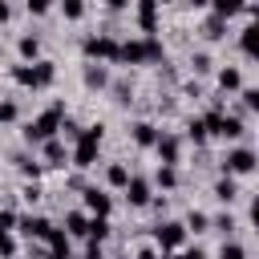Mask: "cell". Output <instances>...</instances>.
<instances>
[{
	"instance_id": "8d00e7d4",
	"label": "cell",
	"mask_w": 259,
	"mask_h": 259,
	"mask_svg": "<svg viewBox=\"0 0 259 259\" xmlns=\"http://www.w3.org/2000/svg\"><path fill=\"white\" fill-rule=\"evenodd\" d=\"M186 138H190L194 146H202V142H206V130H202V117H190V121H186Z\"/></svg>"
},
{
	"instance_id": "cb8c5ba5",
	"label": "cell",
	"mask_w": 259,
	"mask_h": 259,
	"mask_svg": "<svg viewBox=\"0 0 259 259\" xmlns=\"http://www.w3.org/2000/svg\"><path fill=\"white\" fill-rule=\"evenodd\" d=\"M227 24H231V20H223V16H214V12H210V16H206V24H202V36L214 45V40H223V36H227Z\"/></svg>"
},
{
	"instance_id": "30bf717a",
	"label": "cell",
	"mask_w": 259,
	"mask_h": 259,
	"mask_svg": "<svg viewBox=\"0 0 259 259\" xmlns=\"http://www.w3.org/2000/svg\"><path fill=\"white\" fill-rule=\"evenodd\" d=\"M36 150H40V166H53V170H65L69 166V142L65 138H49Z\"/></svg>"
},
{
	"instance_id": "e0dca14e",
	"label": "cell",
	"mask_w": 259,
	"mask_h": 259,
	"mask_svg": "<svg viewBox=\"0 0 259 259\" xmlns=\"http://www.w3.org/2000/svg\"><path fill=\"white\" fill-rule=\"evenodd\" d=\"M85 227H89V214H85V210H65L61 231H65L69 239H85Z\"/></svg>"
},
{
	"instance_id": "e575fe53",
	"label": "cell",
	"mask_w": 259,
	"mask_h": 259,
	"mask_svg": "<svg viewBox=\"0 0 259 259\" xmlns=\"http://www.w3.org/2000/svg\"><path fill=\"white\" fill-rule=\"evenodd\" d=\"M57 8V0H24V12L28 16H49Z\"/></svg>"
},
{
	"instance_id": "f546056e",
	"label": "cell",
	"mask_w": 259,
	"mask_h": 259,
	"mask_svg": "<svg viewBox=\"0 0 259 259\" xmlns=\"http://www.w3.org/2000/svg\"><path fill=\"white\" fill-rule=\"evenodd\" d=\"M57 8H61L65 20H81L85 16V0H57Z\"/></svg>"
},
{
	"instance_id": "74e56055",
	"label": "cell",
	"mask_w": 259,
	"mask_h": 259,
	"mask_svg": "<svg viewBox=\"0 0 259 259\" xmlns=\"http://www.w3.org/2000/svg\"><path fill=\"white\" fill-rule=\"evenodd\" d=\"M174 259H210V255L194 243V247H178V251H174Z\"/></svg>"
},
{
	"instance_id": "83f0119b",
	"label": "cell",
	"mask_w": 259,
	"mask_h": 259,
	"mask_svg": "<svg viewBox=\"0 0 259 259\" xmlns=\"http://www.w3.org/2000/svg\"><path fill=\"white\" fill-rule=\"evenodd\" d=\"M81 130H85V125H77V121H73V117L65 113V117H61V130H57V138H65V142L73 146V142L81 138Z\"/></svg>"
},
{
	"instance_id": "44dd1931",
	"label": "cell",
	"mask_w": 259,
	"mask_h": 259,
	"mask_svg": "<svg viewBox=\"0 0 259 259\" xmlns=\"http://www.w3.org/2000/svg\"><path fill=\"white\" fill-rule=\"evenodd\" d=\"M16 57H20V61H40V36H36V32H24V36L16 40Z\"/></svg>"
},
{
	"instance_id": "8992f818",
	"label": "cell",
	"mask_w": 259,
	"mask_h": 259,
	"mask_svg": "<svg viewBox=\"0 0 259 259\" xmlns=\"http://www.w3.org/2000/svg\"><path fill=\"white\" fill-rule=\"evenodd\" d=\"M150 239H154V247H158V251L174 255L178 247H186V239H190V235H186V227H182L178 219H162V223L150 231Z\"/></svg>"
},
{
	"instance_id": "6da1fadb",
	"label": "cell",
	"mask_w": 259,
	"mask_h": 259,
	"mask_svg": "<svg viewBox=\"0 0 259 259\" xmlns=\"http://www.w3.org/2000/svg\"><path fill=\"white\" fill-rule=\"evenodd\" d=\"M166 61V45L158 36H130L117 40V61L113 65H158Z\"/></svg>"
},
{
	"instance_id": "603a6c76",
	"label": "cell",
	"mask_w": 259,
	"mask_h": 259,
	"mask_svg": "<svg viewBox=\"0 0 259 259\" xmlns=\"http://www.w3.org/2000/svg\"><path fill=\"white\" fill-rule=\"evenodd\" d=\"M182 227H186V235H206V231H210V214H206V210H190V214L182 219Z\"/></svg>"
},
{
	"instance_id": "60d3db41",
	"label": "cell",
	"mask_w": 259,
	"mask_h": 259,
	"mask_svg": "<svg viewBox=\"0 0 259 259\" xmlns=\"http://www.w3.org/2000/svg\"><path fill=\"white\" fill-rule=\"evenodd\" d=\"M0 231H16V210L12 206H0Z\"/></svg>"
},
{
	"instance_id": "5bb4252c",
	"label": "cell",
	"mask_w": 259,
	"mask_h": 259,
	"mask_svg": "<svg viewBox=\"0 0 259 259\" xmlns=\"http://www.w3.org/2000/svg\"><path fill=\"white\" fill-rule=\"evenodd\" d=\"M81 81H85V89H109V65H101V61H85Z\"/></svg>"
},
{
	"instance_id": "bcb514c9",
	"label": "cell",
	"mask_w": 259,
	"mask_h": 259,
	"mask_svg": "<svg viewBox=\"0 0 259 259\" xmlns=\"http://www.w3.org/2000/svg\"><path fill=\"white\" fill-rule=\"evenodd\" d=\"M186 8H210V0H182Z\"/></svg>"
},
{
	"instance_id": "8fae6325",
	"label": "cell",
	"mask_w": 259,
	"mask_h": 259,
	"mask_svg": "<svg viewBox=\"0 0 259 259\" xmlns=\"http://www.w3.org/2000/svg\"><path fill=\"white\" fill-rule=\"evenodd\" d=\"M154 154H158V162L162 166H178L182 162V138L178 134H158V142H154Z\"/></svg>"
},
{
	"instance_id": "7c38bea8",
	"label": "cell",
	"mask_w": 259,
	"mask_h": 259,
	"mask_svg": "<svg viewBox=\"0 0 259 259\" xmlns=\"http://www.w3.org/2000/svg\"><path fill=\"white\" fill-rule=\"evenodd\" d=\"M130 8H134V16H138V28H142V36H154L158 32V0H130Z\"/></svg>"
},
{
	"instance_id": "d6986e66",
	"label": "cell",
	"mask_w": 259,
	"mask_h": 259,
	"mask_svg": "<svg viewBox=\"0 0 259 259\" xmlns=\"http://www.w3.org/2000/svg\"><path fill=\"white\" fill-rule=\"evenodd\" d=\"M130 174H134V170H130L125 162H109V166H105V190H121V186L130 182Z\"/></svg>"
},
{
	"instance_id": "277c9868",
	"label": "cell",
	"mask_w": 259,
	"mask_h": 259,
	"mask_svg": "<svg viewBox=\"0 0 259 259\" xmlns=\"http://www.w3.org/2000/svg\"><path fill=\"white\" fill-rule=\"evenodd\" d=\"M12 81L16 85H24V89H49L53 81H57V65L53 61H20V65H12Z\"/></svg>"
},
{
	"instance_id": "5b68a950",
	"label": "cell",
	"mask_w": 259,
	"mask_h": 259,
	"mask_svg": "<svg viewBox=\"0 0 259 259\" xmlns=\"http://www.w3.org/2000/svg\"><path fill=\"white\" fill-rule=\"evenodd\" d=\"M255 166H259V158H255L251 146H231V150L219 158V170H223L227 178H251Z\"/></svg>"
},
{
	"instance_id": "52a82bcc",
	"label": "cell",
	"mask_w": 259,
	"mask_h": 259,
	"mask_svg": "<svg viewBox=\"0 0 259 259\" xmlns=\"http://www.w3.org/2000/svg\"><path fill=\"white\" fill-rule=\"evenodd\" d=\"M81 57H85V61L113 65V61H117V36H109V32H93V36H85V40H81Z\"/></svg>"
},
{
	"instance_id": "7402d4cb",
	"label": "cell",
	"mask_w": 259,
	"mask_h": 259,
	"mask_svg": "<svg viewBox=\"0 0 259 259\" xmlns=\"http://www.w3.org/2000/svg\"><path fill=\"white\" fill-rule=\"evenodd\" d=\"M109 231H113V227H109V219L89 214V227H85V239H89V243H105V239H109Z\"/></svg>"
},
{
	"instance_id": "f1b7e54d",
	"label": "cell",
	"mask_w": 259,
	"mask_h": 259,
	"mask_svg": "<svg viewBox=\"0 0 259 259\" xmlns=\"http://www.w3.org/2000/svg\"><path fill=\"white\" fill-rule=\"evenodd\" d=\"M16 170H20L24 178H32V182H36V178L45 174V166H40L36 158H28V154H24V158H16Z\"/></svg>"
},
{
	"instance_id": "2e32d148",
	"label": "cell",
	"mask_w": 259,
	"mask_h": 259,
	"mask_svg": "<svg viewBox=\"0 0 259 259\" xmlns=\"http://www.w3.org/2000/svg\"><path fill=\"white\" fill-rule=\"evenodd\" d=\"M158 125L154 121H134V146L138 150H154V142H158Z\"/></svg>"
},
{
	"instance_id": "4fadbf2b",
	"label": "cell",
	"mask_w": 259,
	"mask_h": 259,
	"mask_svg": "<svg viewBox=\"0 0 259 259\" xmlns=\"http://www.w3.org/2000/svg\"><path fill=\"white\" fill-rule=\"evenodd\" d=\"M16 231L28 235V239H36V243H45L49 231H53V223H49L45 214H16Z\"/></svg>"
},
{
	"instance_id": "3957f363",
	"label": "cell",
	"mask_w": 259,
	"mask_h": 259,
	"mask_svg": "<svg viewBox=\"0 0 259 259\" xmlns=\"http://www.w3.org/2000/svg\"><path fill=\"white\" fill-rule=\"evenodd\" d=\"M69 109H65V101H53L49 109H40L32 121H24V142L28 146H40V142H49V138H57V130H61V117H65Z\"/></svg>"
},
{
	"instance_id": "4dcf8cb0",
	"label": "cell",
	"mask_w": 259,
	"mask_h": 259,
	"mask_svg": "<svg viewBox=\"0 0 259 259\" xmlns=\"http://www.w3.org/2000/svg\"><path fill=\"white\" fill-rule=\"evenodd\" d=\"M20 243H16V231H0V259H16Z\"/></svg>"
},
{
	"instance_id": "d4e9b609",
	"label": "cell",
	"mask_w": 259,
	"mask_h": 259,
	"mask_svg": "<svg viewBox=\"0 0 259 259\" xmlns=\"http://www.w3.org/2000/svg\"><path fill=\"white\" fill-rule=\"evenodd\" d=\"M154 182H158L166 194H170V190H178V166H162V162H158V170H154Z\"/></svg>"
},
{
	"instance_id": "ac0fdd59",
	"label": "cell",
	"mask_w": 259,
	"mask_h": 259,
	"mask_svg": "<svg viewBox=\"0 0 259 259\" xmlns=\"http://www.w3.org/2000/svg\"><path fill=\"white\" fill-rule=\"evenodd\" d=\"M45 247H49V255H61V259H69V255H73V239H69L61 227H53V231H49Z\"/></svg>"
},
{
	"instance_id": "b9f144b4",
	"label": "cell",
	"mask_w": 259,
	"mask_h": 259,
	"mask_svg": "<svg viewBox=\"0 0 259 259\" xmlns=\"http://www.w3.org/2000/svg\"><path fill=\"white\" fill-rule=\"evenodd\" d=\"M85 259H105V251H101V243H89V247H85Z\"/></svg>"
},
{
	"instance_id": "ee69618b",
	"label": "cell",
	"mask_w": 259,
	"mask_h": 259,
	"mask_svg": "<svg viewBox=\"0 0 259 259\" xmlns=\"http://www.w3.org/2000/svg\"><path fill=\"white\" fill-rule=\"evenodd\" d=\"M105 8H109V12H125V8H130V0H105Z\"/></svg>"
},
{
	"instance_id": "ffe728a7",
	"label": "cell",
	"mask_w": 259,
	"mask_h": 259,
	"mask_svg": "<svg viewBox=\"0 0 259 259\" xmlns=\"http://www.w3.org/2000/svg\"><path fill=\"white\" fill-rule=\"evenodd\" d=\"M239 194H243V190H239V182H235V178H227V174H223V178L214 182V198H219L223 206H235V202H239Z\"/></svg>"
},
{
	"instance_id": "ba28073f",
	"label": "cell",
	"mask_w": 259,
	"mask_h": 259,
	"mask_svg": "<svg viewBox=\"0 0 259 259\" xmlns=\"http://www.w3.org/2000/svg\"><path fill=\"white\" fill-rule=\"evenodd\" d=\"M81 210L109 219V214H113V194H109L105 186H81Z\"/></svg>"
},
{
	"instance_id": "c3c4849f",
	"label": "cell",
	"mask_w": 259,
	"mask_h": 259,
	"mask_svg": "<svg viewBox=\"0 0 259 259\" xmlns=\"http://www.w3.org/2000/svg\"><path fill=\"white\" fill-rule=\"evenodd\" d=\"M158 4H170V0H158Z\"/></svg>"
},
{
	"instance_id": "836d02e7",
	"label": "cell",
	"mask_w": 259,
	"mask_h": 259,
	"mask_svg": "<svg viewBox=\"0 0 259 259\" xmlns=\"http://www.w3.org/2000/svg\"><path fill=\"white\" fill-rule=\"evenodd\" d=\"M16 117H20V105H16L12 97H4V101H0V125H12Z\"/></svg>"
},
{
	"instance_id": "484cf974",
	"label": "cell",
	"mask_w": 259,
	"mask_h": 259,
	"mask_svg": "<svg viewBox=\"0 0 259 259\" xmlns=\"http://www.w3.org/2000/svg\"><path fill=\"white\" fill-rule=\"evenodd\" d=\"M235 227H239V219H235L231 210H223V214H210V231H219L223 239H231V235H235Z\"/></svg>"
},
{
	"instance_id": "d6a6232c",
	"label": "cell",
	"mask_w": 259,
	"mask_h": 259,
	"mask_svg": "<svg viewBox=\"0 0 259 259\" xmlns=\"http://www.w3.org/2000/svg\"><path fill=\"white\" fill-rule=\"evenodd\" d=\"M219 259H247V247H243V243H235V239H223Z\"/></svg>"
},
{
	"instance_id": "9a60e30c",
	"label": "cell",
	"mask_w": 259,
	"mask_h": 259,
	"mask_svg": "<svg viewBox=\"0 0 259 259\" xmlns=\"http://www.w3.org/2000/svg\"><path fill=\"white\" fill-rule=\"evenodd\" d=\"M214 81H219V89H223V93H239V89H243V69L223 65V69L214 73Z\"/></svg>"
},
{
	"instance_id": "f35d334b",
	"label": "cell",
	"mask_w": 259,
	"mask_h": 259,
	"mask_svg": "<svg viewBox=\"0 0 259 259\" xmlns=\"http://www.w3.org/2000/svg\"><path fill=\"white\" fill-rule=\"evenodd\" d=\"M190 65H194V73H210V69H214V61H210L206 53H194V57H190Z\"/></svg>"
},
{
	"instance_id": "ab89813d",
	"label": "cell",
	"mask_w": 259,
	"mask_h": 259,
	"mask_svg": "<svg viewBox=\"0 0 259 259\" xmlns=\"http://www.w3.org/2000/svg\"><path fill=\"white\" fill-rule=\"evenodd\" d=\"M20 198H24L28 206H36V202H40V186H36V182H24V190H20Z\"/></svg>"
},
{
	"instance_id": "d590c367",
	"label": "cell",
	"mask_w": 259,
	"mask_h": 259,
	"mask_svg": "<svg viewBox=\"0 0 259 259\" xmlns=\"http://www.w3.org/2000/svg\"><path fill=\"white\" fill-rule=\"evenodd\" d=\"M239 97H243V109H247V113H259V89L243 85V89H239Z\"/></svg>"
},
{
	"instance_id": "1f68e13d",
	"label": "cell",
	"mask_w": 259,
	"mask_h": 259,
	"mask_svg": "<svg viewBox=\"0 0 259 259\" xmlns=\"http://www.w3.org/2000/svg\"><path fill=\"white\" fill-rule=\"evenodd\" d=\"M239 49H243V57H247V61L255 57V20H251V24L239 32Z\"/></svg>"
},
{
	"instance_id": "f6af8a7d",
	"label": "cell",
	"mask_w": 259,
	"mask_h": 259,
	"mask_svg": "<svg viewBox=\"0 0 259 259\" xmlns=\"http://www.w3.org/2000/svg\"><path fill=\"white\" fill-rule=\"evenodd\" d=\"M134 259H158V251H154V247H142V251H138Z\"/></svg>"
},
{
	"instance_id": "7a4b0ae2",
	"label": "cell",
	"mask_w": 259,
	"mask_h": 259,
	"mask_svg": "<svg viewBox=\"0 0 259 259\" xmlns=\"http://www.w3.org/2000/svg\"><path fill=\"white\" fill-rule=\"evenodd\" d=\"M101 142H105V125H101V121H97V125H85L81 138L69 146V166H77V170H93L97 158H101Z\"/></svg>"
},
{
	"instance_id": "4316f807",
	"label": "cell",
	"mask_w": 259,
	"mask_h": 259,
	"mask_svg": "<svg viewBox=\"0 0 259 259\" xmlns=\"http://www.w3.org/2000/svg\"><path fill=\"white\" fill-rule=\"evenodd\" d=\"M243 4H247V0H210V12L223 16V20H235V16L243 12Z\"/></svg>"
},
{
	"instance_id": "7dc6e473",
	"label": "cell",
	"mask_w": 259,
	"mask_h": 259,
	"mask_svg": "<svg viewBox=\"0 0 259 259\" xmlns=\"http://www.w3.org/2000/svg\"><path fill=\"white\" fill-rule=\"evenodd\" d=\"M45 259H61V255H49V251H45Z\"/></svg>"
},
{
	"instance_id": "7bdbcfd3",
	"label": "cell",
	"mask_w": 259,
	"mask_h": 259,
	"mask_svg": "<svg viewBox=\"0 0 259 259\" xmlns=\"http://www.w3.org/2000/svg\"><path fill=\"white\" fill-rule=\"evenodd\" d=\"M8 20H12V4H8V0H0V24H8Z\"/></svg>"
},
{
	"instance_id": "9c48e42d",
	"label": "cell",
	"mask_w": 259,
	"mask_h": 259,
	"mask_svg": "<svg viewBox=\"0 0 259 259\" xmlns=\"http://www.w3.org/2000/svg\"><path fill=\"white\" fill-rule=\"evenodd\" d=\"M121 194H125V202H130L134 210H146L150 198H154V182H150L146 174H130V182L121 186Z\"/></svg>"
}]
</instances>
